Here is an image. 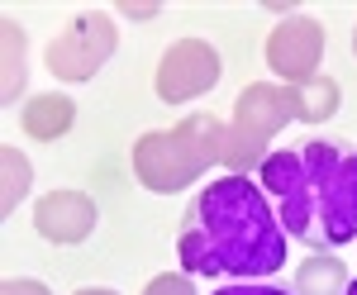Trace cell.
<instances>
[{
	"label": "cell",
	"instance_id": "cell-4",
	"mask_svg": "<svg viewBox=\"0 0 357 295\" xmlns=\"http://www.w3.org/2000/svg\"><path fill=\"white\" fill-rule=\"evenodd\" d=\"M348 295H357V281H353V286H348Z\"/></svg>",
	"mask_w": 357,
	"mask_h": 295
},
{
	"label": "cell",
	"instance_id": "cell-2",
	"mask_svg": "<svg viewBox=\"0 0 357 295\" xmlns=\"http://www.w3.org/2000/svg\"><path fill=\"white\" fill-rule=\"evenodd\" d=\"M262 190L281 205L286 239L305 248H343L357 239V148L314 138L262 162Z\"/></svg>",
	"mask_w": 357,
	"mask_h": 295
},
{
	"label": "cell",
	"instance_id": "cell-3",
	"mask_svg": "<svg viewBox=\"0 0 357 295\" xmlns=\"http://www.w3.org/2000/svg\"><path fill=\"white\" fill-rule=\"evenodd\" d=\"M215 295H286L281 286H257V281H238V286H224Z\"/></svg>",
	"mask_w": 357,
	"mask_h": 295
},
{
	"label": "cell",
	"instance_id": "cell-1",
	"mask_svg": "<svg viewBox=\"0 0 357 295\" xmlns=\"http://www.w3.org/2000/svg\"><path fill=\"white\" fill-rule=\"evenodd\" d=\"M181 267L195 276H238L262 281L286 262V229L272 210V195L248 176H220L191 200L176 234Z\"/></svg>",
	"mask_w": 357,
	"mask_h": 295
}]
</instances>
